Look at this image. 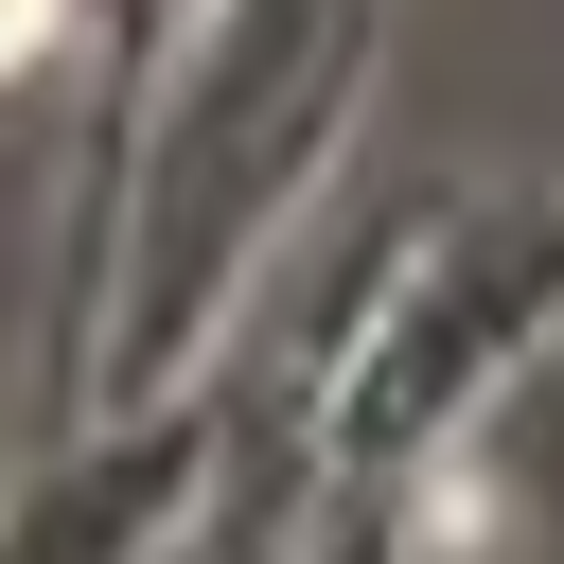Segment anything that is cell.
<instances>
[{"label": "cell", "instance_id": "obj_1", "mask_svg": "<svg viewBox=\"0 0 564 564\" xmlns=\"http://www.w3.org/2000/svg\"><path fill=\"white\" fill-rule=\"evenodd\" d=\"M35 35H53V0H0V53H35Z\"/></svg>", "mask_w": 564, "mask_h": 564}]
</instances>
